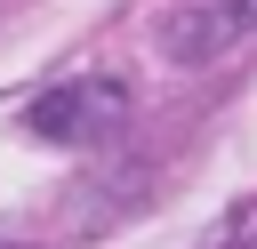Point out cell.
I'll return each mask as SVG.
<instances>
[{
  "label": "cell",
  "instance_id": "6da1fadb",
  "mask_svg": "<svg viewBox=\"0 0 257 249\" xmlns=\"http://www.w3.org/2000/svg\"><path fill=\"white\" fill-rule=\"evenodd\" d=\"M120 112H128V88L120 80H64V88L32 96L24 129L48 137V145H96V137L120 129Z\"/></svg>",
  "mask_w": 257,
  "mask_h": 249
},
{
  "label": "cell",
  "instance_id": "7a4b0ae2",
  "mask_svg": "<svg viewBox=\"0 0 257 249\" xmlns=\"http://www.w3.org/2000/svg\"><path fill=\"white\" fill-rule=\"evenodd\" d=\"M257 32V0H169L161 16V56L169 64H209L233 40Z\"/></svg>",
  "mask_w": 257,
  "mask_h": 249
},
{
  "label": "cell",
  "instance_id": "3957f363",
  "mask_svg": "<svg viewBox=\"0 0 257 249\" xmlns=\"http://www.w3.org/2000/svg\"><path fill=\"white\" fill-rule=\"evenodd\" d=\"M209 249H257V225H233V233H217Z\"/></svg>",
  "mask_w": 257,
  "mask_h": 249
}]
</instances>
